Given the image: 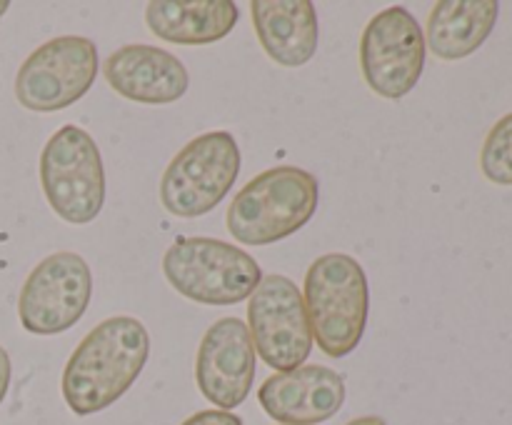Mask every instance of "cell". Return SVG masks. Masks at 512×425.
Here are the masks:
<instances>
[{"label": "cell", "mask_w": 512, "mask_h": 425, "mask_svg": "<svg viewBox=\"0 0 512 425\" xmlns=\"http://www.w3.org/2000/svg\"><path fill=\"white\" fill-rule=\"evenodd\" d=\"M150 335L140 320L115 315L95 325L63 370V398L75 415H93L123 398L143 373Z\"/></svg>", "instance_id": "cell-1"}, {"label": "cell", "mask_w": 512, "mask_h": 425, "mask_svg": "<svg viewBox=\"0 0 512 425\" xmlns=\"http://www.w3.org/2000/svg\"><path fill=\"white\" fill-rule=\"evenodd\" d=\"M310 333L330 358H345L363 340L370 310L368 275L345 253H325L305 273L303 290Z\"/></svg>", "instance_id": "cell-2"}, {"label": "cell", "mask_w": 512, "mask_h": 425, "mask_svg": "<svg viewBox=\"0 0 512 425\" xmlns=\"http://www.w3.org/2000/svg\"><path fill=\"white\" fill-rule=\"evenodd\" d=\"M318 208V180L295 165L263 170L233 198L228 230L243 245H270L298 233Z\"/></svg>", "instance_id": "cell-3"}, {"label": "cell", "mask_w": 512, "mask_h": 425, "mask_svg": "<svg viewBox=\"0 0 512 425\" xmlns=\"http://www.w3.org/2000/svg\"><path fill=\"white\" fill-rule=\"evenodd\" d=\"M163 273L175 293L203 305L243 303L263 280L253 255L215 238H183L170 245Z\"/></svg>", "instance_id": "cell-4"}, {"label": "cell", "mask_w": 512, "mask_h": 425, "mask_svg": "<svg viewBox=\"0 0 512 425\" xmlns=\"http://www.w3.org/2000/svg\"><path fill=\"white\" fill-rule=\"evenodd\" d=\"M240 173L238 140L228 130H210L190 140L160 180L163 208L175 218H198L223 203Z\"/></svg>", "instance_id": "cell-5"}, {"label": "cell", "mask_w": 512, "mask_h": 425, "mask_svg": "<svg viewBox=\"0 0 512 425\" xmlns=\"http://www.w3.org/2000/svg\"><path fill=\"white\" fill-rule=\"evenodd\" d=\"M40 183L50 208L65 223L95 220L105 203V170L93 135L78 125H63L40 155Z\"/></svg>", "instance_id": "cell-6"}, {"label": "cell", "mask_w": 512, "mask_h": 425, "mask_svg": "<svg viewBox=\"0 0 512 425\" xmlns=\"http://www.w3.org/2000/svg\"><path fill=\"white\" fill-rule=\"evenodd\" d=\"M98 75V48L83 35H60L25 58L15 75V98L33 113H58L78 103Z\"/></svg>", "instance_id": "cell-7"}, {"label": "cell", "mask_w": 512, "mask_h": 425, "mask_svg": "<svg viewBox=\"0 0 512 425\" xmlns=\"http://www.w3.org/2000/svg\"><path fill=\"white\" fill-rule=\"evenodd\" d=\"M248 330L255 353L278 373L300 368L313 350L308 310L298 285L285 275H265L248 298Z\"/></svg>", "instance_id": "cell-8"}, {"label": "cell", "mask_w": 512, "mask_h": 425, "mask_svg": "<svg viewBox=\"0 0 512 425\" xmlns=\"http://www.w3.org/2000/svg\"><path fill=\"white\" fill-rule=\"evenodd\" d=\"M93 273L83 255L53 253L40 260L23 283L18 318L28 333L58 335L73 328L88 310Z\"/></svg>", "instance_id": "cell-9"}, {"label": "cell", "mask_w": 512, "mask_h": 425, "mask_svg": "<svg viewBox=\"0 0 512 425\" xmlns=\"http://www.w3.org/2000/svg\"><path fill=\"white\" fill-rule=\"evenodd\" d=\"M360 68L370 90L388 100L413 93L425 68V33L400 5L385 8L365 25Z\"/></svg>", "instance_id": "cell-10"}, {"label": "cell", "mask_w": 512, "mask_h": 425, "mask_svg": "<svg viewBox=\"0 0 512 425\" xmlns=\"http://www.w3.org/2000/svg\"><path fill=\"white\" fill-rule=\"evenodd\" d=\"M253 380L255 345L248 325L240 318H223L210 325L195 358L200 393L220 410H233L248 398Z\"/></svg>", "instance_id": "cell-11"}, {"label": "cell", "mask_w": 512, "mask_h": 425, "mask_svg": "<svg viewBox=\"0 0 512 425\" xmlns=\"http://www.w3.org/2000/svg\"><path fill=\"white\" fill-rule=\"evenodd\" d=\"M258 400L265 413L283 425H318L345 403V380L325 365H300L275 373L260 385Z\"/></svg>", "instance_id": "cell-12"}, {"label": "cell", "mask_w": 512, "mask_h": 425, "mask_svg": "<svg viewBox=\"0 0 512 425\" xmlns=\"http://www.w3.org/2000/svg\"><path fill=\"white\" fill-rule=\"evenodd\" d=\"M110 88L145 105L175 103L188 93V70L173 53L155 45H125L103 65Z\"/></svg>", "instance_id": "cell-13"}, {"label": "cell", "mask_w": 512, "mask_h": 425, "mask_svg": "<svg viewBox=\"0 0 512 425\" xmlns=\"http://www.w3.org/2000/svg\"><path fill=\"white\" fill-rule=\"evenodd\" d=\"M253 25L270 60L300 68L318 50V15L308 0H253Z\"/></svg>", "instance_id": "cell-14"}, {"label": "cell", "mask_w": 512, "mask_h": 425, "mask_svg": "<svg viewBox=\"0 0 512 425\" xmlns=\"http://www.w3.org/2000/svg\"><path fill=\"white\" fill-rule=\"evenodd\" d=\"M240 10L230 0H155L145 8V23L160 40L178 45H208L223 40L238 25Z\"/></svg>", "instance_id": "cell-15"}, {"label": "cell", "mask_w": 512, "mask_h": 425, "mask_svg": "<svg viewBox=\"0 0 512 425\" xmlns=\"http://www.w3.org/2000/svg\"><path fill=\"white\" fill-rule=\"evenodd\" d=\"M498 13L495 0H440L428 18L425 43L443 60L468 58L490 38Z\"/></svg>", "instance_id": "cell-16"}, {"label": "cell", "mask_w": 512, "mask_h": 425, "mask_svg": "<svg viewBox=\"0 0 512 425\" xmlns=\"http://www.w3.org/2000/svg\"><path fill=\"white\" fill-rule=\"evenodd\" d=\"M480 168L495 185H512V113L493 125L483 143Z\"/></svg>", "instance_id": "cell-17"}, {"label": "cell", "mask_w": 512, "mask_h": 425, "mask_svg": "<svg viewBox=\"0 0 512 425\" xmlns=\"http://www.w3.org/2000/svg\"><path fill=\"white\" fill-rule=\"evenodd\" d=\"M180 425H243V420L228 410H200Z\"/></svg>", "instance_id": "cell-18"}, {"label": "cell", "mask_w": 512, "mask_h": 425, "mask_svg": "<svg viewBox=\"0 0 512 425\" xmlns=\"http://www.w3.org/2000/svg\"><path fill=\"white\" fill-rule=\"evenodd\" d=\"M8 385H10V355H8V350L0 345V403L5 400Z\"/></svg>", "instance_id": "cell-19"}, {"label": "cell", "mask_w": 512, "mask_h": 425, "mask_svg": "<svg viewBox=\"0 0 512 425\" xmlns=\"http://www.w3.org/2000/svg\"><path fill=\"white\" fill-rule=\"evenodd\" d=\"M348 425H385V420L378 418V415H363V418L350 420Z\"/></svg>", "instance_id": "cell-20"}, {"label": "cell", "mask_w": 512, "mask_h": 425, "mask_svg": "<svg viewBox=\"0 0 512 425\" xmlns=\"http://www.w3.org/2000/svg\"><path fill=\"white\" fill-rule=\"evenodd\" d=\"M8 8H10V3H8V0H0V18H3V15L8 13Z\"/></svg>", "instance_id": "cell-21"}]
</instances>
